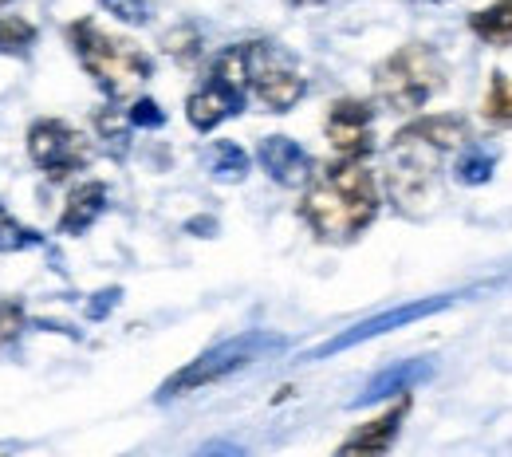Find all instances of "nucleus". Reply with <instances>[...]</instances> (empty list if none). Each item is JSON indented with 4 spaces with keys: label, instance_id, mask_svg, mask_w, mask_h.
<instances>
[{
    "label": "nucleus",
    "instance_id": "obj_20",
    "mask_svg": "<svg viewBox=\"0 0 512 457\" xmlns=\"http://www.w3.org/2000/svg\"><path fill=\"white\" fill-rule=\"evenodd\" d=\"M44 245V233L20 225L4 205H0V253H28V249H40Z\"/></svg>",
    "mask_w": 512,
    "mask_h": 457
},
{
    "label": "nucleus",
    "instance_id": "obj_22",
    "mask_svg": "<svg viewBox=\"0 0 512 457\" xmlns=\"http://www.w3.org/2000/svg\"><path fill=\"white\" fill-rule=\"evenodd\" d=\"M127 123H130V119H127ZM127 123H123V119H119L111 107H103V111L95 115V131L103 134V142L111 146V154H115V158H123V154H127V142H130Z\"/></svg>",
    "mask_w": 512,
    "mask_h": 457
},
{
    "label": "nucleus",
    "instance_id": "obj_24",
    "mask_svg": "<svg viewBox=\"0 0 512 457\" xmlns=\"http://www.w3.org/2000/svg\"><path fill=\"white\" fill-rule=\"evenodd\" d=\"M111 16L127 20V24H146L150 20V0H103Z\"/></svg>",
    "mask_w": 512,
    "mask_h": 457
},
{
    "label": "nucleus",
    "instance_id": "obj_18",
    "mask_svg": "<svg viewBox=\"0 0 512 457\" xmlns=\"http://www.w3.org/2000/svg\"><path fill=\"white\" fill-rule=\"evenodd\" d=\"M493 170H497V158H493L485 146H473V142H465L461 158L453 162V178H457L461 186H485V182L493 178Z\"/></svg>",
    "mask_w": 512,
    "mask_h": 457
},
{
    "label": "nucleus",
    "instance_id": "obj_3",
    "mask_svg": "<svg viewBox=\"0 0 512 457\" xmlns=\"http://www.w3.org/2000/svg\"><path fill=\"white\" fill-rule=\"evenodd\" d=\"M449 71L446 60L426 48V44H406L394 56H386L383 64L375 67V99L386 111L410 115L422 111L442 87H446Z\"/></svg>",
    "mask_w": 512,
    "mask_h": 457
},
{
    "label": "nucleus",
    "instance_id": "obj_16",
    "mask_svg": "<svg viewBox=\"0 0 512 457\" xmlns=\"http://www.w3.org/2000/svg\"><path fill=\"white\" fill-rule=\"evenodd\" d=\"M422 371H426L422 363H398V367H390L383 375H375V379L367 383V391L359 394V402H379V398H390V394H406L418 383Z\"/></svg>",
    "mask_w": 512,
    "mask_h": 457
},
{
    "label": "nucleus",
    "instance_id": "obj_12",
    "mask_svg": "<svg viewBox=\"0 0 512 457\" xmlns=\"http://www.w3.org/2000/svg\"><path fill=\"white\" fill-rule=\"evenodd\" d=\"M107 197L111 194H107L103 182H83V186H75L64 205V217H60V233H64V237H83V233L103 217Z\"/></svg>",
    "mask_w": 512,
    "mask_h": 457
},
{
    "label": "nucleus",
    "instance_id": "obj_4",
    "mask_svg": "<svg viewBox=\"0 0 512 457\" xmlns=\"http://www.w3.org/2000/svg\"><path fill=\"white\" fill-rule=\"evenodd\" d=\"M245 95H249V44H233L213 60L209 83L186 99V119L193 131H213L245 111Z\"/></svg>",
    "mask_w": 512,
    "mask_h": 457
},
{
    "label": "nucleus",
    "instance_id": "obj_8",
    "mask_svg": "<svg viewBox=\"0 0 512 457\" xmlns=\"http://www.w3.org/2000/svg\"><path fill=\"white\" fill-rule=\"evenodd\" d=\"M28 158L36 170H44L52 182H64L79 174L91 162L87 138L75 131L64 119H36L28 127Z\"/></svg>",
    "mask_w": 512,
    "mask_h": 457
},
{
    "label": "nucleus",
    "instance_id": "obj_9",
    "mask_svg": "<svg viewBox=\"0 0 512 457\" xmlns=\"http://www.w3.org/2000/svg\"><path fill=\"white\" fill-rule=\"evenodd\" d=\"M323 131L339 158H367L375 150V111L363 99H339L331 103Z\"/></svg>",
    "mask_w": 512,
    "mask_h": 457
},
{
    "label": "nucleus",
    "instance_id": "obj_17",
    "mask_svg": "<svg viewBox=\"0 0 512 457\" xmlns=\"http://www.w3.org/2000/svg\"><path fill=\"white\" fill-rule=\"evenodd\" d=\"M209 174L217 178V182H241L245 174H249V154L237 146V142H213L209 146Z\"/></svg>",
    "mask_w": 512,
    "mask_h": 457
},
{
    "label": "nucleus",
    "instance_id": "obj_23",
    "mask_svg": "<svg viewBox=\"0 0 512 457\" xmlns=\"http://www.w3.org/2000/svg\"><path fill=\"white\" fill-rule=\"evenodd\" d=\"M20 331H24V308H20V300L0 296V351H8L20 339Z\"/></svg>",
    "mask_w": 512,
    "mask_h": 457
},
{
    "label": "nucleus",
    "instance_id": "obj_26",
    "mask_svg": "<svg viewBox=\"0 0 512 457\" xmlns=\"http://www.w3.org/2000/svg\"><path fill=\"white\" fill-rule=\"evenodd\" d=\"M292 4H323V0H292Z\"/></svg>",
    "mask_w": 512,
    "mask_h": 457
},
{
    "label": "nucleus",
    "instance_id": "obj_19",
    "mask_svg": "<svg viewBox=\"0 0 512 457\" xmlns=\"http://www.w3.org/2000/svg\"><path fill=\"white\" fill-rule=\"evenodd\" d=\"M36 24H28L24 16H0V56H16L28 60L36 48Z\"/></svg>",
    "mask_w": 512,
    "mask_h": 457
},
{
    "label": "nucleus",
    "instance_id": "obj_25",
    "mask_svg": "<svg viewBox=\"0 0 512 457\" xmlns=\"http://www.w3.org/2000/svg\"><path fill=\"white\" fill-rule=\"evenodd\" d=\"M130 127H150V131H158L162 123H166V115H162V107L154 103V99H138L134 107H130Z\"/></svg>",
    "mask_w": 512,
    "mask_h": 457
},
{
    "label": "nucleus",
    "instance_id": "obj_21",
    "mask_svg": "<svg viewBox=\"0 0 512 457\" xmlns=\"http://www.w3.org/2000/svg\"><path fill=\"white\" fill-rule=\"evenodd\" d=\"M485 119L489 123H501V127H512V79L509 75H501V71H493V79H489V95H485Z\"/></svg>",
    "mask_w": 512,
    "mask_h": 457
},
{
    "label": "nucleus",
    "instance_id": "obj_27",
    "mask_svg": "<svg viewBox=\"0 0 512 457\" xmlns=\"http://www.w3.org/2000/svg\"><path fill=\"white\" fill-rule=\"evenodd\" d=\"M4 4H12V0H0V8H4Z\"/></svg>",
    "mask_w": 512,
    "mask_h": 457
},
{
    "label": "nucleus",
    "instance_id": "obj_6",
    "mask_svg": "<svg viewBox=\"0 0 512 457\" xmlns=\"http://www.w3.org/2000/svg\"><path fill=\"white\" fill-rule=\"evenodd\" d=\"M442 150L410 138V134H394L390 138V154H386V194L402 213H418L430 190H434V162Z\"/></svg>",
    "mask_w": 512,
    "mask_h": 457
},
{
    "label": "nucleus",
    "instance_id": "obj_7",
    "mask_svg": "<svg viewBox=\"0 0 512 457\" xmlns=\"http://www.w3.org/2000/svg\"><path fill=\"white\" fill-rule=\"evenodd\" d=\"M249 87L256 91V99L276 115L292 111L308 91V83H304L300 67L292 64V56L280 52L276 44H264V40L249 44Z\"/></svg>",
    "mask_w": 512,
    "mask_h": 457
},
{
    "label": "nucleus",
    "instance_id": "obj_11",
    "mask_svg": "<svg viewBox=\"0 0 512 457\" xmlns=\"http://www.w3.org/2000/svg\"><path fill=\"white\" fill-rule=\"evenodd\" d=\"M256 162L264 166V174L276 182V186H304L312 178V158L300 142H292L288 134H272V138H260L256 146Z\"/></svg>",
    "mask_w": 512,
    "mask_h": 457
},
{
    "label": "nucleus",
    "instance_id": "obj_15",
    "mask_svg": "<svg viewBox=\"0 0 512 457\" xmlns=\"http://www.w3.org/2000/svg\"><path fill=\"white\" fill-rule=\"evenodd\" d=\"M469 28L481 44H493V48H512V0H497L481 12L469 16Z\"/></svg>",
    "mask_w": 512,
    "mask_h": 457
},
{
    "label": "nucleus",
    "instance_id": "obj_2",
    "mask_svg": "<svg viewBox=\"0 0 512 457\" xmlns=\"http://www.w3.org/2000/svg\"><path fill=\"white\" fill-rule=\"evenodd\" d=\"M67 44H71V52H75V60L83 64V71L99 83V91L107 95V99H130V95H138V87L150 79V56L138 48V44H130L123 36H111V32H103L91 16H83V20H75V24H67Z\"/></svg>",
    "mask_w": 512,
    "mask_h": 457
},
{
    "label": "nucleus",
    "instance_id": "obj_10",
    "mask_svg": "<svg viewBox=\"0 0 512 457\" xmlns=\"http://www.w3.org/2000/svg\"><path fill=\"white\" fill-rule=\"evenodd\" d=\"M446 304H449V296H438V300H418V304H406V308L383 312V316H375V320H363V324H355L351 331H343V335H335V339L320 343V347L312 351V359L335 355V351H347V347H355V343H363V339H375V335H383V331L414 324V320H422V316H434V312H442Z\"/></svg>",
    "mask_w": 512,
    "mask_h": 457
},
{
    "label": "nucleus",
    "instance_id": "obj_5",
    "mask_svg": "<svg viewBox=\"0 0 512 457\" xmlns=\"http://www.w3.org/2000/svg\"><path fill=\"white\" fill-rule=\"evenodd\" d=\"M276 347H280V339L268 335V331H245V335H237V339H225V343L209 347L205 355H197L193 363H186L178 375H170V379L158 387V402L182 398V394H193V391H201V387H213V383H221V379H229V375L253 367L260 355H268V351H276Z\"/></svg>",
    "mask_w": 512,
    "mask_h": 457
},
{
    "label": "nucleus",
    "instance_id": "obj_13",
    "mask_svg": "<svg viewBox=\"0 0 512 457\" xmlns=\"http://www.w3.org/2000/svg\"><path fill=\"white\" fill-rule=\"evenodd\" d=\"M402 134H410V138H418V142H426V146L446 154V150H457V146L469 142V123L461 115H426V119L406 123Z\"/></svg>",
    "mask_w": 512,
    "mask_h": 457
},
{
    "label": "nucleus",
    "instance_id": "obj_14",
    "mask_svg": "<svg viewBox=\"0 0 512 457\" xmlns=\"http://www.w3.org/2000/svg\"><path fill=\"white\" fill-rule=\"evenodd\" d=\"M402 414H406V402H398L394 410H386L383 418H375L371 426L355 430V434L339 446V454H386L390 442H394V434H398V426H402Z\"/></svg>",
    "mask_w": 512,
    "mask_h": 457
},
{
    "label": "nucleus",
    "instance_id": "obj_1",
    "mask_svg": "<svg viewBox=\"0 0 512 457\" xmlns=\"http://www.w3.org/2000/svg\"><path fill=\"white\" fill-rule=\"evenodd\" d=\"M300 217L308 229L327 245H351L359 241L371 221L379 217V186L375 174L363 166V158H339L327 162L304 182Z\"/></svg>",
    "mask_w": 512,
    "mask_h": 457
}]
</instances>
